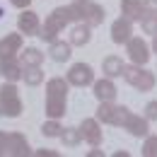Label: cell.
Here are the masks:
<instances>
[{"mask_svg":"<svg viewBox=\"0 0 157 157\" xmlns=\"http://www.w3.org/2000/svg\"><path fill=\"white\" fill-rule=\"evenodd\" d=\"M126 53H128V60H131V63L147 65V60H150V46L145 44L143 36H133V39L126 44Z\"/></svg>","mask_w":157,"mask_h":157,"instance_id":"cell-7","label":"cell"},{"mask_svg":"<svg viewBox=\"0 0 157 157\" xmlns=\"http://www.w3.org/2000/svg\"><path fill=\"white\" fill-rule=\"evenodd\" d=\"M48 53H51V58L56 60V63H65V60L73 56V44H70V41L65 44V41L56 39V41H51V51H48Z\"/></svg>","mask_w":157,"mask_h":157,"instance_id":"cell-17","label":"cell"},{"mask_svg":"<svg viewBox=\"0 0 157 157\" xmlns=\"http://www.w3.org/2000/svg\"><path fill=\"white\" fill-rule=\"evenodd\" d=\"M22 80L29 85V87H36L44 82V70H41V65H34V68H24V75Z\"/></svg>","mask_w":157,"mask_h":157,"instance_id":"cell-22","label":"cell"},{"mask_svg":"<svg viewBox=\"0 0 157 157\" xmlns=\"http://www.w3.org/2000/svg\"><path fill=\"white\" fill-rule=\"evenodd\" d=\"M0 17H2V10H0Z\"/></svg>","mask_w":157,"mask_h":157,"instance_id":"cell-36","label":"cell"},{"mask_svg":"<svg viewBox=\"0 0 157 157\" xmlns=\"http://www.w3.org/2000/svg\"><path fill=\"white\" fill-rule=\"evenodd\" d=\"M131 39H133V20H128L123 15L111 24V41L114 44H128Z\"/></svg>","mask_w":157,"mask_h":157,"instance_id":"cell-10","label":"cell"},{"mask_svg":"<svg viewBox=\"0 0 157 157\" xmlns=\"http://www.w3.org/2000/svg\"><path fill=\"white\" fill-rule=\"evenodd\" d=\"M143 157H157V136H147L143 143Z\"/></svg>","mask_w":157,"mask_h":157,"instance_id":"cell-25","label":"cell"},{"mask_svg":"<svg viewBox=\"0 0 157 157\" xmlns=\"http://www.w3.org/2000/svg\"><path fill=\"white\" fill-rule=\"evenodd\" d=\"M7 145H10V133L0 131V155H7Z\"/></svg>","mask_w":157,"mask_h":157,"instance_id":"cell-28","label":"cell"},{"mask_svg":"<svg viewBox=\"0 0 157 157\" xmlns=\"http://www.w3.org/2000/svg\"><path fill=\"white\" fill-rule=\"evenodd\" d=\"M121 78L126 80L128 85H133L136 90H140V92H150V90L157 85L155 73H152V70H143V65H136V63L126 65Z\"/></svg>","mask_w":157,"mask_h":157,"instance_id":"cell-3","label":"cell"},{"mask_svg":"<svg viewBox=\"0 0 157 157\" xmlns=\"http://www.w3.org/2000/svg\"><path fill=\"white\" fill-rule=\"evenodd\" d=\"M0 63H2V78L7 80V82H17V80H22V75H24V65H22V60L10 58V60H0Z\"/></svg>","mask_w":157,"mask_h":157,"instance_id":"cell-16","label":"cell"},{"mask_svg":"<svg viewBox=\"0 0 157 157\" xmlns=\"http://www.w3.org/2000/svg\"><path fill=\"white\" fill-rule=\"evenodd\" d=\"M123 60L118 58V56H106V58L101 60V70H104V75L106 78H118V75H123Z\"/></svg>","mask_w":157,"mask_h":157,"instance_id":"cell-20","label":"cell"},{"mask_svg":"<svg viewBox=\"0 0 157 157\" xmlns=\"http://www.w3.org/2000/svg\"><path fill=\"white\" fill-rule=\"evenodd\" d=\"M147 121H150V118L145 116V114H143V116H138V114H133V111H131V114L126 116L123 128H126L131 136L143 138V136H147V133H150V126H147Z\"/></svg>","mask_w":157,"mask_h":157,"instance_id":"cell-13","label":"cell"},{"mask_svg":"<svg viewBox=\"0 0 157 157\" xmlns=\"http://www.w3.org/2000/svg\"><path fill=\"white\" fill-rule=\"evenodd\" d=\"M63 131H65V128L58 123V118H51V121H46V123L41 126V133H44L46 138H60Z\"/></svg>","mask_w":157,"mask_h":157,"instance_id":"cell-24","label":"cell"},{"mask_svg":"<svg viewBox=\"0 0 157 157\" xmlns=\"http://www.w3.org/2000/svg\"><path fill=\"white\" fill-rule=\"evenodd\" d=\"M92 39V27L90 24H75L73 29H70V44L73 46H85V44H90Z\"/></svg>","mask_w":157,"mask_h":157,"instance_id":"cell-18","label":"cell"},{"mask_svg":"<svg viewBox=\"0 0 157 157\" xmlns=\"http://www.w3.org/2000/svg\"><path fill=\"white\" fill-rule=\"evenodd\" d=\"M73 10H75V17L85 24H90V27H99L104 22V7L92 2V0H75Z\"/></svg>","mask_w":157,"mask_h":157,"instance_id":"cell-4","label":"cell"},{"mask_svg":"<svg viewBox=\"0 0 157 157\" xmlns=\"http://www.w3.org/2000/svg\"><path fill=\"white\" fill-rule=\"evenodd\" d=\"M101 155H104L101 150H92V152H90V157H101Z\"/></svg>","mask_w":157,"mask_h":157,"instance_id":"cell-32","label":"cell"},{"mask_svg":"<svg viewBox=\"0 0 157 157\" xmlns=\"http://www.w3.org/2000/svg\"><path fill=\"white\" fill-rule=\"evenodd\" d=\"M0 75H2V63H0Z\"/></svg>","mask_w":157,"mask_h":157,"instance_id":"cell-35","label":"cell"},{"mask_svg":"<svg viewBox=\"0 0 157 157\" xmlns=\"http://www.w3.org/2000/svg\"><path fill=\"white\" fill-rule=\"evenodd\" d=\"M131 114V109L126 106H118L114 101H99V109H97V118L101 123H109V126H121L126 123V116Z\"/></svg>","mask_w":157,"mask_h":157,"instance_id":"cell-6","label":"cell"},{"mask_svg":"<svg viewBox=\"0 0 157 157\" xmlns=\"http://www.w3.org/2000/svg\"><path fill=\"white\" fill-rule=\"evenodd\" d=\"M94 97L99 101H114L116 99V85H114V78H104L94 80Z\"/></svg>","mask_w":157,"mask_h":157,"instance_id":"cell-14","label":"cell"},{"mask_svg":"<svg viewBox=\"0 0 157 157\" xmlns=\"http://www.w3.org/2000/svg\"><path fill=\"white\" fill-rule=\"evenodd\" d=\"M152 51H155V53H157V34H155V36H152Z\"/></svg>","mask_w":157,"mask_h":157,"instance_id":"cell-33","label":"cell"},{"mask_svg":"<svg viewBox=\"0 0 157 157\" xmlns=\"http://www.w3.org/2000/svg\"><path fill=\"white\" fill-rule=\"evenodd\" d=\"M68 78H51L46 82V116L60 118L65 116V101H68Z\"/></svg>","mask_w":157,"mask_h":157,"instance_id":"cell-1","label":"cell"},{"mask_svg":"<svg viewBox=\"0 0 157 157\" xmlns=\"http://www.w3.org/2000/svg\"><path fill=\"white\" fill-rule=\"evenodd\" d=\"M78 17H75V10H73V5H60V7H56L48 17H46V22L41 24V29H39V39L41 41H56V36H58L60 32L70 24V22H75Z\"/></svg>","mask_w":157,"mask_h":157,"instance_id":"cell-2","label":"cell"},{"mask_svg":"<svg viewBox=\"0 0 157 157\" xmlns=\"http://www.w3.org/2000/svg\"><path fill=\"white\" fill-rule=\"evenodd\" d=\"M22 32L20 34H7L0 39V60L17 58V53H22Z\"/></svg>","mask_w":157,"mask_h":157,"instance_id":"cell-9","label":"cell"},{"mask_svg":"<svg viewBox=\"0 0 157 157\" xmlns=\"http://www.w3.org/2000/svg\"><path fill=\"white\" fill-rule=\"evenodd\" d=\"M145 116L150 118V121H157V99H155V101H147V106H145Z\"/></svg>","mask_w":157,"mask_h":157,"instance_id":"cell-27","label":"cell"},{"mask_svg":"<svg viewBox=\"0 0 157 157\" xmlns=\"http://www.w3.org/2000/svg\"><path fill=\"white\" fill-rule=\"evenodd\" d=\"M121 15H126L128 20H143L145 10H143V0H121Z\"/></svg>","mask_w":157,"mask_h":157,"instance_id":"cell-19","label":"cell"},{"mask_svg":"<svg viewBox=\"0 0 157 157\" xmlns=\"http://www.w3.org/2000/svg\"><path fill=\"white\" fill-rule=\"evenodd\" d=\"M0 116H5V114H2V104H0Z\"/></svg>","mask_w":157,"mask_h":157,"instance_id":"cell-34","label":"cell"},{"mask_svg":"<svg viewBox=\"0 0 157 157\" xmlns=\"http://www.w3.org/2000/svg\"><path fill=\"white\" fill-rule=\"evenodd\" d=\"M20 60H22V65H24V68H34V65H41V63H44V53H41L39 48L29 46V48H24V51H22Z\"/></svg>","mask_w":157,"mask_h":157,"instance_id":"cell-21","label":"cell"},{"mask_svg":"<svg viewBox=\"0 0 157 157\" xmlns=\"http://www.w3.org/2000/svg\"><path fill=\"white\" fill-rule=\"evenodd\" d=\"M10 2H12L15 7H20V10H27V7L32 5V0H10Z\"/></svg>","mask_w":157,"mask_h":157,"instance_id":"cell-30","label":"cell"},{"mask_svg":"<svg viewBox=\"0 0 157 157\" xmlns=\"http://www.w3.org/2000/svg\"><path fill=\"white\" fill-rule=\"evenodd\" d=\"M17 29H20L22 34H27V36H39V15L34 12V10H22V15L17 17Z\"/></svg>","mask_w":157,"mask_h":157,"instance_id":"cell-11","label":"cell"},{"mask_svg":"<svg viewBox=\"0 0 157 157\" xmlns=\"http://www.w3.org/2000/svg\"><path fill=\"white\" fill-rule=\"evenodd\" d=\"M143 32L145 34H152L155 36L157 34V15H143Z\"/></svg>","mask_w":157,"mask_h":157,"instance_id":"cell-26","label":"cell"},{"mask_svg":"<svg viewBox=\"0 0 157 157\" xmlns=\"http://www.w3.org/2000/svg\"><path fill=\"white\" fill-rule=\"evenodd\" d=\"M145 15H157V0H143Z\"/></svg>","mask_w":157,"mask_h":157,"instance_id":"cell-29","label":"cell"},{"mask_svg":"<svg viewBox=\"0 0 157 157\" xmlns=\"http://www.w3.org/2000/svg\"><path fill=\"white\" fill-rule=\"evenodd\" d=\"M36 155L39 157H58V152H53V150H36Z\"/></svg>","mask_w":157,"mask_h":157,"instance_id":"cell-31","label":"cell"},{"mask_svg":"<svg viewBox=\"0 0 157 157\" xmlns=\"http://www.w3.org/2000/svg\"><path fill=\"white\" fill-rule=\"evenodd\" d=\"M60 140H63L65 147H78L80 140H82V133H80V128H65L63 136H60Z\"/></svg>","mask_w":157,"mask_h":157,"instance_id":"cell-23","label":"cell"},{"mask_svg":"<svg viewBox=\"0 0 157 157\" xmlns=\"http://www.w3.org/2000/svg\"><path fill=\"white\" fill-rule=\"evenodd\" d=\"M99 123H101L99 118H85V121L80 123L82 140H87V143H90V145H94V147L101 143V126H99Z\"/></svg>","mask_w":157,"mask_h":157,"instance_id":"cell-12","label":"cell"},{"mask_svg":"<svg viewBox=\"0 0 157 157\" xmlns=\"http://www.w3.org/2000/svg\"><path fill=\"white\" fill-rule=\"evenodd\" d=\"M0 104H2V114L10 118H17L22 114V97L15 87V82H5L0 87Z\"/></svg>","mask_w":157,"mask_h":157,"instance_id":"cell-5","label":"cell"},{"mask_svg":"<svg viewBox=\"0 0 157 157\" xmlns=\"http://www.w3.org/2000/svg\"><path fill=\"white\" fill-rule=\"evenodd\" d=\"M68 82L75 85V87L94 85V70H92V65H87V63H75V65H70V70H68Z\"/></svg>","mask_w":157,"mask_h":157,"instance_id":"cell-8","label":"cell"},{"mask_svg":"<svg viewBox=\"0 0 157 157\" xmlns=\"http://www.w3.org/2000/svg\"><path fill=\"white\" fill-rule=\"evenodd\" d=\"M7 155H10V157H27V155H32L29 140L22 136V133H10V145H7Z\"/></svg>","mask_w":157,"mask_h":157,"instance_id":"cell-15","label":"cell"}]
</instances>
